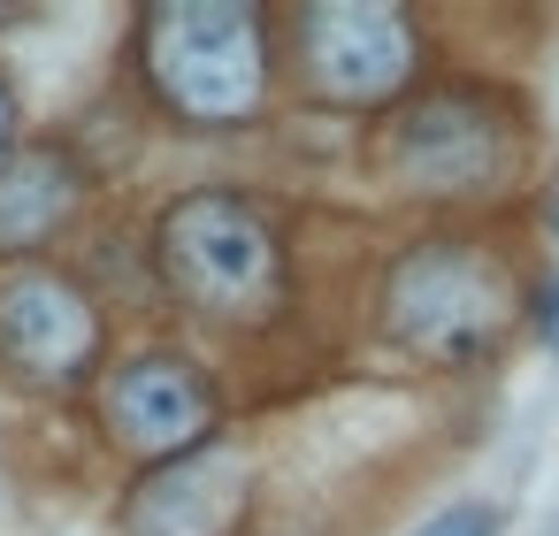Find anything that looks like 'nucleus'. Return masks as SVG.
I'll return each mask as SVG.
<instances>
[{
	"mask_svg": "<svg viewBox=\"0 0 559 536\" xmlns=\"http://www.w3.org/2000/svg\"><path fill=\"white\" fill-rule=\"evenodd\" d=\"M78 200V162L55 146L0 154V246H39Z\"/></svg>",
	"mask_w": 559,
	"mask_h": 536,
	"instance_id": "1a4fd4ad",
	"label": "nucleus"
},
{
	"mask_svg": "<svg viewBox=\"0 0 559 536\" xmlns=\"http://www.w3.org/2000/svg\"><path fill=\"white\" fill-rule=\"evenodd\" d=\"M551 238H559V200H551Z\"/></svg>",
	"mask_w": 559,
	"mask_h": 536,
	"instance_id": "4468645a",
	"label": "nucleus"
},
{
	"mask_svg": "<svg viewBox=\"0 0 559 536\" xmlns=\"http://www.w3.org/2000/svg\"><path fill=\"white\" fill-rule=\"evenodd\" d=\"M414 536H498V513L483 505V498H460V505H444V513H429Z\"/></svg>",
	"mask_w": 559,
	"mask_h": 536,
	"instance_id": "9d476101",
	"label": "nucleus"
},
{
	"mask_svg": "<svg viewBox=\"0 0 559 536\" xmlns=\"http://www.w3.org/2000/svg\"><path fill=\"white\" fill-rule=\"evenodd\" d=\"M391 169L421 192H475L498 169V131L467 100H421L391 139Z\"/></svg>",
	"mask_w": 559,
	"mask_h": 536,
	"instance_id": "6e6552de",
	"label": "nucleus"
},
{
	"mask_svg": "<svg viewBox=\"0 0 559 536\" xmlns=\"http://www.w3.org/2000/svg\"><path fill=\"white\" fill-rule=\"evenodd\" d=\"M108 429L146 460H177L207 437V391L185 360H131L108 383Z\"/></svg>",
	"mask_w": 559,
	"mask_h": 536,
	"instance_id": "0eeeda50",
	"label": "nucleus"
},
{
	"mask_svg": "<svg viewBox=\"0 0 559 536\" xmlns=\"http://www.w3.org/2000/svg\"><path fill=\"white\" fill-rule=\"evenodd\" d=\"M238 513H246V460L230 444H192L139 483L123 528L131 536H230Z\"/></svg>",
	"mask_w": 559,
	"mask_h": 536,
	"instance_id": "423d86ee",
	"label": "nucleus"
},
{
	"mask_svg": "<svg viewBox=\"0 0 559 536\" xmlns=\"http://www.w3.org/2000/svg\"><path fill=\"white\" fill-rule=\"evenodd\" d=\"M0 139H9V93H0Z\"/></svg>",
	"mask_w": 559,
	"mask_h": 536,
	"instance_id": "ddd939ff",
	"label": "nucleus"
},
{
	"mask_svg": "<svg viewBox=\"0 0 559 536\" xmlns=\"http://www.w3.org/2000/svg\"><path fill=\"white\" fill-rule=\"evenodd\" d=\"M93 345H100V322L85 307V291L70 276H47V269H24L0 284V360L32 383H70L93 368Z\"/></svg>",
	"mask_w": 559,
	"mask_h": 536,
	"instance_id": "39448f33",
	"label": "nucleus"
},
{
	"mask_svg": "<svg viewBox=\"0 0 559 536\" xmlns=\"http://www.w3.org/2000/svg\"><path fill=\"white\" fill-rule=\"evenodd\" d=\"M299 39H307V78L330 100H383L414 70V24L383 0H314Z\"/></svg>",
	"mask_w": 559,
	"mask_h": 536,
	"instance_id": "20e7f679",
	"label": "nucleus"
},
{
	"mask_svg": "<svg viewBox=\"0 0 559 536\" xmlns=\"http://www.w3.org/2000/svg\"><path fill=\"white\" fill-rule=\"evenodd\" d=\"M383 322L421 360H483L506 330V284L467 246H414L383 284Z\"/></svg>",
	"mask_w": 559,
	"mask_h": 536,
	"instance_id": "f03ea898",
	"label": "nucleus"
},
{
	"mask_svg": "<svg viewBox=\"0 0 559 536\" xmlns=\"http://www.w3.org/2000/svg\"><path fill=\"white\" fill-rule=\"evenodd\" d=\"M162 269H169V284L192 307L230 314V322H261L284 299L276 230H269V215H253L230 192H192V200L169 207V223H162Z\"/></svg>",
	"mask_w": 559,
	"mask_h": 536,
	"instance_id": "f257e3e1",
	"label": "nucleus"
},
{
	"mask_svg": "<svg viewBox=\"0 0 559 536\" xmlns=\"http://www.w3.org/2000/svg\"><path fill=\"white\" fill-rule=\"evenodd\" d=\"M536 536H559V505H551V521H544V528H536Z\"/></svg>",
	"mask_w": 559,
	"mask_h": 536,
	"instance_id": "f8f14e48",
	"label": "nucleus"
},
{
	"mask_svg": "<svg viewBox=\"0 0 559 536\" xmlns=\"http://www.w3.org/2000/svg\"><path fill=\"white\" fill-rule=\"evenodd\" d=\"M154 85L200 116V123H238L261 108V24L238 0H177L154 16Z\"/></svg>",
	"mask_w": 559,
	"mask_h": 536,
	"instance_id": "7ed1b4c3",
	"label": "nucleus"
},
{
	"mask_svg": "<svg viewBox=\"0 0 559 536\" xmlns=\"http://www.w3.org/2000/svg\"><path fill=\"white\" fill-rule=\"evenodd\" d=\"M536 330H544V345H551V353H559V284H551V291H544V307H536Z\"/></svg>",
	"mask_w": 559,
	"mask_h": 536,
	"instance_id": "9b49d317",
	"label": "nucleus"
}]
</instances>
